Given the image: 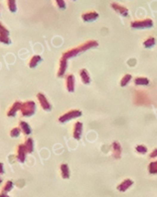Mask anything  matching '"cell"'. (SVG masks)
Returning <instances> with one entry per match:
<instances>
[{"label": "cell", "mask_w": 157, "mask_h": 197, "mask_svg": "<svg viewBox=\"0 0 157 197\" xmlns=\"http://www.w3.org/2000/svg\"><path fill=\"white\" fill-rule=\"evenodd\" d=\"M82 133H83V122L77 121L76 124H74V131H73L74 138L77 140H80L82 137Z\"/></svg>", "instance_id": "9c48e42d"}, {"label": "cell", "mask_w": 157, "mask_h": 197, "mask_svg": "<svg viewBox=\"0 0 157 197\" xmlns=\"http://www.w3.org/2000/svg\"><path fill=\"white\" fill-rule=\"evenodd\" d=\"M155 43H156V40H155V38L154 37H148L146 40H145L144 42H143V46L145 47V48H152L154 45H155Z\"/></svg>", "instance_id": "ffe728a7"}, {"label": "cell", "mask_w": 157, "mask_h": 197, "mask_svg": "<svg viewBox=\"0 0 157 197\" xmlns=\"http://www.w3.org/2000/svg\"><path fill=\"white\" fill-rule=\"evenodd\" d=\"M132 183H133V181H131L130 179H126V180H124L120 185H118L117 189L119 191H125L129 186H131Z\"/></svg>", "instance_id": "d6986e66"}, {"label": "cell", "mask_w": 157, "mask_h": 197, "mask_svg": "<svg viewBox=\"0 0 157 197\" xmlns=\"http://www.w3.org/2000/svg\"><path fill=\"white\" fill-rule=\"evenodd\" d=\"M21 113L23 116H34V113H36V104L33 101H28L23 103L22 107H21Z\"/></svg>", "instance_id": "6da1fadb"}, {"label": "cell", "mask_w": 157, "mask_h": 197, "mask_svg": "<svg viewBox=\"0 0 157 197\" xmlns=\"http://www.w3.org/2000/svg\"><path fill=\"white\" fill-rule=\"evenodd\" d=\"M80 76L82 78V82L85 84V85H88L91 83V77L88 75V72L86 70V69H82L81 72H80Z\"/></svg>", "instance_id": "9a60e30c"}, {"label": "cell", "mask_w": 157, "mask_h": 197, "mask_svg": "<svg viewBox=\"0 0 157 197\" xmlns=\"http://www.w3.org/2000/svg\"><path fill=\"white\" fill-rule=\"evenodd\" d=\"M82 53L83 52H82L81 48H80V46H79L77 48H73V49H71L69 51H67V52H65L63 54V56H62V58L67 59V60L71 59V58H75V57H77V56L81 55Z\"/></svg>", "instance_id": "8992f818"}, {"label": "cell", "mask_w": 157, "mask_h": 197, "mask_svg": "<svg viewBox=\"0 0 157 197\" xmlns=\"http://www.w3.org/2000/svg\"><path fill=\"white\" fill-rule=\"evenodd\" d=\"M131 79H132V76L130 74L124 75V76L122 77V79H121V81H120V86L121 87H126L129 84L130 81H131Z\"/></svg>", "instance_id": "7402d4cb"}, {"label": "cell", "mask_w": 157, "mask_h": 197, "mask_svg": "<svg viewBox=\"0 0 157 197\" xmlns=\"http://www.w3.org/2000/svg\"><path fill=\"white\" fill-rule=\"evenodd\" d=\"M130 27L133 29H148L153 27V21L147 18L143 20H136L130 22Z\"/></svg>", "instance_id": "7a4b0ae2"}, {"label": "cell", "mask_w": 157, "mask_h": 197, "mask_svg": "<svg viewBox=\"0 0 157 197\" xmlns=\"http://www.w3.org/2000/svg\"><path fill=\"white\" fill-rule=\"evenodd\" d=\"M61 170H62V175H63L64 178H68L70 176V171H69V167L66 163L62 164L61 165Z\"/></svg>", "instance_id": "603a6c76"}, {"label": "cell", "mask_w": 157, "mask_h": 197, "mask_svg": "<svg viewBox=\"0 0 157 197\" xmlns=\"http://www.w3.org/2000/svg\"><path fill=\"white\" fill-rule=\"evenodd\" d=\"M20 128H21L22 131L26 134V136H29V134L32 133L30 125H29L26 121H20Z\"/></svg>", "instance_id": "ac0fdd59"}, {"label": "cell", "mask_w": 157, "mask_h": 197, "mask_svg": "<svg viewBox=\"0 0 157 197\" xmlns=\"http://www.w3.org/2000/svg\"><path fill=\"white\" fill-rule=\"evenodd\" d=\"M27 153H28V150H27V148H26L24 143H23V144H20L18 146V153H17V158H18V160L20 162H24L25 158H26V154Z\"/></svg>", "instance_id": "8fae6325"}, {"label": "cell", "mask_w": 157, "mask_h": 197, "mask_svg": "<svg viewBox=\"0 0 157 197\" xmlns=\"http://www.w3.org/2000/svg\"><path fill=\"white\" fill-rule=\"evenodd\" d=\"M82 115H83V113L80 110H70V112L64 113L63 116H61L60 118H59V121L62 122V124H64V122L69 121H71V119L80 118Z\"/></svg>", "instance_id": "3957f363"}, {"label": "cell", "mask_w": 157, "mask_h": 197, "mask_svg": "<svg viewBox=\"0 0 157 197\" xmlns=\"http://www.w3.org/2000/svg\"><path fill=\"white\" fill-rule=\"evenodd\" d=\"M148 169H149V172L152 173V174H155L157 173V161H154V162H151L148 166Z\"/></svg>", "instance_id": "d4e9b609"}, {"label": "cell", "mask_w": 157, "mask_h": 197, "mask_svg": "<svg viewBox=\"0 0 157 197\" xmlns=\"http://www.w3.org/2000/svg\"><path fill=\"white\" fill-rule=\"evenodd\" d=\"M56 3H57V5L59 6V8L60 9H66V2L64 1V0H57L56 1Z\"/></svg>", "instance_id": "83f0119b"}, {"label": "cell", "mask_w": 157, "mask_h": 197, "mask_svg": "<svg viewBox=\"0 0 157 197\" xmlns=\"http://www.w3.org/2000/svg\"><path fill=\"white\" fill-rule=\"evenodd\" d=\"M112 154H114V158H120L121 154V145L118 141H114L112 142Z\"/></svg>", "instance_id": "5bb4252c"}, {"label": "cell", "mask_w": 157, "mask_h": 197, "mask_svg": "<svg viewBox=\"0 0 157 197\" xmlns=\"http://www.w3.org/2000/svg\"><path fill=\"white\" fill-rule=\"evenodd\" d=\"M67 68H68V60L64 59V58H61L60 67H59V71H58V77L59 78L64 76L65 73H66V71H67Z\"/></svg>", "instance_id": "4fadbf2b"}, {"label": "cell", "mask_w": 157, "mask_h": 197, "mask_svg": "<svg viewBox=\"0 0 157 197\" xmlns=\"http://www.w3.org/2000/svg\"><path fill=\"white\" fill-rule=\"evenodd\" d=\"M2 197H7V196H4V195H2Z\"/></svg>", "instance_id": "4dcf8cb0"}, {"label": "cell", "mask_w": 157, "mask_h": 197, "mask_svg": "<svg viewBox=\"0 0 157 197\" xmlns=\"http://www.w3.org/2000/svg\"><path fill=\"white\" fill-rule=\"evenodd\" d=\"M149 156L151 157V158H154V157H157V148H155V149H153V151L151 152V153L149 154Z\"/></svg>", "instance_id": "f1b7e54d"}, {"label": "cell", "mask_w": 157, "mask_h": 197, "mask_svg": "<svg viewBox=\"0 0 157 197\" xmlns=\"http://www.w3.org/2000/svg\"><path fill=\"white\" fill-rule=\"evenodd\" d=\"M37 98L40 101V104L42 107V109L44 110H47V112H50L52 110V104L49 103V101L47 100V98L44 96L42 93H38L37 94Z\"/></svg>", "instance_id": "5b68a950"}, {"label": "cell", "mask_w": 157, "mask_h": 197, "mask_svg": "<svg viewBox=\"0 0 157 197\" xmlns=\"http://www.w3.org/2000/svg\"><path fill=\"white\" fill-rule=\"evenodd\" d=\"M7 4H8V8H9L10 12H12V13H15V12L17 11V6H16V1H15V0H8Z\"/></svg>", "instance_id": "cb8c5ba5"}, {"label": "cell", "mask_w": 157, "mask_h": 197, "mask_svg": "<svg viewBox=\"0 0 157 197\" xmlns=\"http://www.w3.org/2000/svg\"><path fill=\"white\" fill-rule=\"evenodd\" d=\"M135 149H136V151L138 152V153H141V154H144V153H146V152L148 151V149H147V147L145 145H143V144H139V145H137L135 147Z\"/></svg>", "instance_id": "484cf974"}, {"label": "cell", "mask_w": 157, "mask_h": 197, "mask_svg": "<svg viewBox=\"0 0 157 197\" xmlns=\"http://www.w3.org/2000/svg\"><path fill=\"white\" fill-rule=\"evenodd\" d=\"M42 62V57L39 56V55H35L31 58L30 62H29V67L30 68H36L40 63Z\"/></svg>", "instance_id": "2e32d148"}, {"label": "cell", "mask_w": 157, "mask_h": 197, "mask_svg": "<svg viewBox=\"0 0 157 197\" xmlns=\"http://www.w3.org/2000/svg\"><path fill=\"white\" fill-rule=\"evenodd\" d=\"M25 146H26V148H27V150H28V153H32V152L34 151V141H33V139L31 138H27L26 139V141H25Z\"/></svg>", "instance_id": "44dd1931"}, {"label": "cell", "mask_w": 157, "mask_h": 197, "mask_svg": "<svg viewBox=\"0 0 157 197\" xmlns=\"http://www.w3.org/2000/svg\"><path fill=\"white\" fill-rule=\"evenodd\" d=\"M22 104H23L21 103V101H15V103H14L12 106H11V107L9 109V110H8L7 116H9V118H13V116H16V113L18 112L19 110H21Z\"/></svg>", "instance_id": "30bf717a"}, {"label": "cell", "mask_w": 157, "mask_h": 197, "mask_svg": "<svg viewBox=\"0 0 157 197\" xmlns=\"http://www.w3.org/2000/svg\"><path fill=\"white\" fill-rule=\"evenodd\" d=\"M11 187H12V182H9V183H8L6 186H5V190H6V191H9Z\"/></svg>", "instance_id": "f546056e"}, {"label": "cell", "mask_w": 157, "mask_h": 197, "mask_svg": "<svg viewBox=\"0 0 157 197\" xmlns=\"http://www.w3.org/2000/svg\"><path fill=\"white\" fill-rule=\"evenodd\" d=\"M97 18H99V13L97 11H88V12H86L82 15V19L85 21V22H94L96 21Z\"/></svg>", "instance_id": "ba28073f"}, {"label": "cell", "mask_w": 157, "mask_h": 197, "mask_svg": "<svg viewBox=\"0 0 157 197\" xmlns=\"http://www.w3.org/2000/svg\"><path fill=\"white\" fill-rule=\"evenodd\" d=\"M66 85H67V90L70 93L75 92V76L73 74H71L67 77Z\"/></svg>", "instance_id": "7c38bea8"}, {"label": "cell", "mask_w": 157, "mask_h": 197, "mask_svg": "<svg viewBox=\"0 0 157 197\" xmlns=\"http://www.w3.org/2000/svg\"><path fill=\"white\" fill-rule=\"evenodd\" d=\"M20 133H21V128L19 127H14L10 131V136L12 137H18L20 136Z\"/></svg>", "instance_id": "4316f807"}, {"label": "cell", "mask_w": 157, "mask_h": 197, "mask_svg": "<svg viewBox=\"0 0 157 197\" xmlns=\"http://www.w3.org/2000/svg\"><path fill=\"white\" fill-rule=\"evenodd\" d=\"M134 84L136 86H147L149 85V80L145 77H138L134 80Z\"/></svg>", "instance_id": "e0dca14e"}, {"label": "cell", "mask_w": 157, "mask_h": 197, "mask_svg": "<svg viewBox=\"0 0 157 197\" xmlns=\"http://www.w3.org/2000/svg\"><path fill=\"white\" fill-rule=\"evenodd\" d=\"M111 7H112V9H114V10L116 11L118 14H120L121 16H125L126 17V16H128L129 15L128 9H127L125 6L118 4V3H116V2H112L111 3Z\"/></svg>", "instance_id": "52a82bcc"}, {"label": "cell", "mask_w": 157, "mask_h": 197, "mask_svg": "<svg viewBox=\"0 0 157 197\" xmlns=\"http://www.w3.org/2000/svg\"><path fill=\"white\" fill-rule=\"evenodd\" d=\"M0 41L5 45H10L11 40L9 38V31L5 28L3 24H0Z\"/></svg>", "instance_id": "277c9868"}]
</instances>
